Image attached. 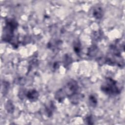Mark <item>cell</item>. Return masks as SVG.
<instances>
[{"mask_svg":"<svg viewBox=\"0 0 125 125\" xmlns=\"http://www.w3.org/2000/svg\"><path fill=\"white\" fill-rule=\"evenodd\" d=\"M65 96V94L62 88L58 90L55 94V98L56 100L60 103L64 101Z\"/></svg>","mask_w":125,"mask_h":125,"instance_id":"6","label":"cell"},{"mask_svg":"<svg viewBox=\"0 0 125 125\" xmlns=\"http://www.w3.org/2000/svg\"><path fill=\"white\" fill-rule=\"evenodd\" d=\"M82 98V94L78 93V92L72 95L71 97H70L69 98L70 99L71 102L74 104H76L79 103L80 101Z\"/></svg>","mask_w":125,"mask_h":125,"instance_id":"7","label":"cell"},{"mask_svg":"<svg viewBox=\"0 0 125 125\" xmlns=\"http://www.w3.org/2000/svg\"><path fill=\"white\" fill-rule=\"evenodd\" d=\"M88 101L90 106L94 107L97 104V99L94 95H91L89 97Z\"/></svg>","mask_w":125,"mask_h":125,"instance_id":"9","label":"cell"},{"mask_svg":"<svg viewBox=\"0 0 125 125\" xmlns=\"http://www.w3.org/2000/svg\"><path fill=\"white\" fill-rule=\"evenodd\" d=\"M98 52V48L97 46L93 45L90 48H89V49L88 51V55L89 56V57H94L96 56V54Z\"/></svg>","mask_w":125,"mask_h":125,"instance_id":"10","label":"cell"},{"mask_svg":"<svg viewBox=\"0 0 125 125\" xmlns=\"http://www.w3.org/2000/svg\"><path fill=\"white\" fill-rule=\"evenodd\" d=\"M39 94L36 89H31L27 91L26 96L31 102H35L39 97Z\"/></svg>","mask_w":125,"mask_h":125,"instance_id":"4","label":"cell"},{"mask_svg":"<svg viewBox=\"0 0 125 125\" xmlns=\"http://www.w3.org/2000/svg\"><path fill=\"white\" fill-rule=\"evenodd\" d=\"M9 87V83L7 82H3L1 85V92L4 95L7 94Z\"/></svg>","mask_w":125,"mask_h":125,"instance_id":"11","label":"cell"},{"mask_svg":"<svg viewBox=\"0 0 125 125\" xmlns=\"http://www.w3.org/2000/svg\"><path fill=\"white\" fill-rule=\"evenodd\" d=\"M5 108L7 112L11 114L13 113L14 110V105L12 103V102L11 100L7 101L6 105H5Z\"/></svg>","mask_w":125,"mask_h":125,"instance_id":"8","label":"cell"},{"mask_svg":"<svg viewBox=\"0 0 125 125\" xmlns=\"http://www.w3.org/2000/svg\"><path fill=\"white\" fill-rule=\"evenodd\" d=\"M92 15L93 17L96 19H101L104 15V12L102 7L97 6L94 7L92 12Z\"/></svg>","mask_w":125,"mask_h":125,"instance_id":"5","label":"cell"},{"mask_svg":"<svg viewBox=\"0 0 125 125\" xmlns=\"http://www.w3.org/2000/svg\"><path fill=\"white\" fill-rule=\"evenodd\" d=\"M71 59L70 58V57H69L68 56H65V58H64V63L65 64L66 66L68 65L69 64H70V62H71Z\"/></svg>","mask_w":125,"mask_h":125,"instance_id":"14","label":"cell"},{"mask_svg":"<svg viewBox=\"0 0 125 125\" xmlns=\"http://www.w3.org/2000/svg\"><path fill=\"white\" fill-rule=\"evenodd\" d=\"M101 90L106 95L116 96L120 93L121 90L117 82L110 78H106L101 86Z\"/></svg>","mask_w":125,"mask_h":125,"instance_id":"1","label":"cell"},{"mask_svg":"<svg viewBox=\"0 0 125 125\" xmlns=\"http://www.w3.org/2000/svg\"><path fill=\"white\" fill-rule=\"evenodd\" d=\"M86 123L87 124H93V123H92V119L91 116H88L86 118Z\"/></svg>","mask_w":125,"mask_h":125,"instance_id":"15","label":"cell"},{"mask_svg":"<svg viewBox=\"0 0 125 125\" xmlns=\"http://www.w3.org/2000/svg\"><path fill=\"white\" fill-rule=\"evenodd\" d=\"M73 48H74V50L75 52V53L77 54H79V53L81 52V45L79 41H77L75 42L74 43Z\"/></svg>","mask_w":125,"mask_h":125,"instance_id":"12","label":"cell"},{"mask_svg":"<svg viewBox=\"0 0 125 125\" xmlns=\"http://www.w3.org/2000/svg\"><path fill=\"white\" fill-rule=\"evenodd\" d=\"M102 33L101 32L98 31V32H96L95 33V34H94V38L95 40L96 41H99V40H100L101 37H102Z\"/></svg>","mask_w":125,"mask_h":125,"instance_id":"13","label":"cell"},{"mask_svg":"<svg viewBox=\"0 0 125 125\" xmlns=\"http://www.w3.org/2000/svg\"><path fill=\"white\" fill-rule=\"evenodd\" d=\"M18 23L13 19L8 20L6 22L5 27L4 28L3 40L5 42H10L12 39L14 30L17 28Z\"/></svg>","mask_w":125,"mask_h":125,"instance_id":"2","label":"cell"},{"mask_svg":"<svg viewBox=\"0 0 125 125\" xmlns=\"http://www.w3.org/2000/svg\"><path fill=\"white\" fill-rule=\"evenodd\" d=\"M78 88L77 82L74 80H71L66 83L62 89L65 95L70 98L72 95L77 93Z\"/></svg>","mask_w":125,"mask_h":125,"instance_id":"3","label":"cell"}]
</instances>
